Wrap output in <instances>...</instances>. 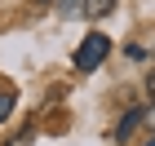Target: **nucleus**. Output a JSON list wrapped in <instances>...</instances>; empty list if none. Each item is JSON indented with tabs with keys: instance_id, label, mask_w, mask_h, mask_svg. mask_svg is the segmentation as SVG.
<instances>
[{
	"instance_id": "f257e3e1",
	"label": "nucleus",
	"mask_w": 155,
	"mask_h": 146,
	"mask_svg": "<svg viewBox=\"0 0 155 146\" xmlns=\"http://www.w3.org/2000/svg\"><path fill=\"white\" fill-rule=\"evenodd\" d=\"M107 53H111V40L102 36V31H89V36L75 44V71H80V75L97 71V67L107 62Z\"/></svg>"
},
{
	"instance_id": "f03ea898",
	"label": "nucleus",
	"mask_w": 155,
	"mask_h": 146,
	"mask_svg": "<svg viewBox=\"0 0 155 146\" xmlns=\"http://www.w3.org/2000/svg\"><path fill=\"white\" fill-rule=\"evenodd\" d=\"M137 120H142V111H137V106H133V111H124V120H120V128H115V137H120V142H124V137L137 128Z\"/></svg>"
},
{
	"instance_id": "7ed1b4c3",
	"label": "nucleus",
	"mask_w": 155,
	"mask_h": 146,
	"mask_svg": "<svg viewBox=\"0 0 155 146\" xmlns=\"http://www.w3.org/2000/svg\"><path fill=\"white\" fill-rule=\"evenodd\" d=\"M115 0H84V18H107Z\"/></svg>"
},
{
	"instance_id": "20e7f679",
	"label": "nucleus",
	"mask_w": 155,
	"mask_h": 146,
	"mask_svg": "<svg viewBox=\"0 0 155 146\" xmlns=\"http://www.w3.org/2000/svg\"><path fill=\"white\" fill-rule=\"evenodd\" d=\"M13 106H18V93H13V89H0V124L13 115Z\"/></svg>"
},
{
	"instance_id": "39448f33",
	"label": "nucleus",
	"mask_w": 155,
	"mask_h": 146,
	"mask_svg": "<svg viewBox=\"0 0 155 146\" xmlns=\"http://www.w3.org/2000/svg\"><path fill=\"white\" fill-rule=\"evenodd\" d=\"M58 13L62 18H75V13H84V0H58Z\"/></svg>"
},
{
	"instance_id": "423d86ee",
	"label": "nucleus",
	"mask_w": 155,
	"mask_h": 146,
	"mask_svg": "<svg viewBox=\"0 0 155 146\" xmlns=\"http://www.w3.org/2000/svg\"><path fill=\"white\" fill-rule=\"evenodd\" d=\"M146 93L155 97V67H151V75H146Z\"/></svg>"
},
{
	"instance_id": "0eeeda50",
	"label": "nucleus",
	"mask_w": 155,
	"mask_h": 146,
	"mask_svg": "<svg viewBox=\"0 0 155 146\" xmlns=\"http://www.w3.org/2000/svg\"><path fill=\"white\" fill-rule=\"evenodd\" d=\"M142 124H151V128H155V106H151V111H142Z\"/></svg>"
},
{
	"instance_id": "6e6552de",
	"label": "nucleus",
	"mask_w": 155,
	"mask_h": 146,
	"mask_svg": "<svg viewBox=\"0 0 155 146\" xmlns=\"http://www.w3.org/2000/svg\"><path fill=\"white\" fill-rule=\"evenodd\" d=\"M146 146H155V137H151V142H146Z\"/></svg>"
}]
</instances>
